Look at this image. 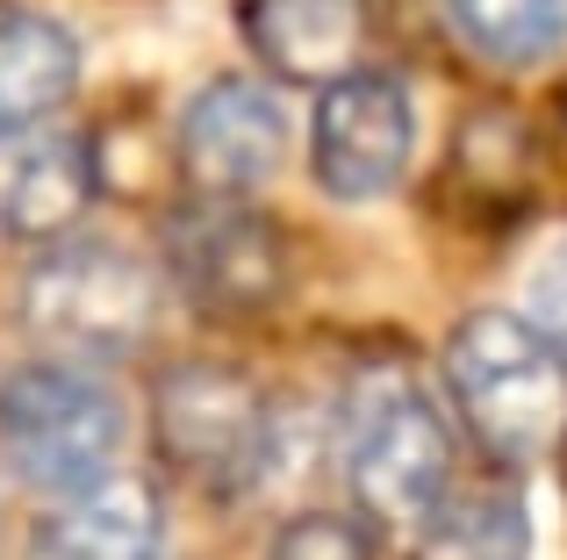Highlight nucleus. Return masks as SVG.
Masks as SVG:
<instances>
[{"mask_svg":"<svg viewBox=\"0 0 567 560\" xmlns=\"http://www.w3.org/2000/svg\"><path fill=\"white\" fill-rule=\"evenodd\" d=\"M445 388L496 460H539L567 446V360L511 309H482L453 331Z\"/></svg>","mask_w":567,"mask_h":560,"instance_id":"1","label":"nucleus"},{"mask_svg":"<svg viewBox=\"0 0 567 560\" xmlns=\"http://www.w3.org/2000/svg\"><path fill=\"white\" fill-rule=\"evenodd\" d=\"M346 481L360 510L381 525L439 518V496L453 481V432L416 374L402 366L360 374L346 403Z\"/></svg>","mask_w":567,"mask_h":560,"instance_id":"2","label":"nucleus"},{"mask_svg":"<svg viewBox=\"0 0 567 560\" xmlns=\"http://www.w3.org/2000/svg\"><path fill=\"white\" fill-rule=\"evenodd\" d=\"M0 446L43 496H86L123 460V403L86 366L43 360L0 381Z\"/></svg>","mask_w":567,"mask_h":560,"instance_id":"3","label":"nucleus"},{"mask_svg":"<svg viewBox=\"0 0 567 560\" xmlns=\"http://www.w3.org/2000/svg\"><path fill=\"white\" fill-rule=\"evenodd\" d=\"M22 323L51 352H65V366L123 360L158 323V280L144 273V259L115 252V245H58L22 280Z\"/></svg>","mask_w":567,"mask_h":560,"instance_id":"4","label":"nucleus"},{"mask_svg":"<svg viewBox=\"0 0 567 560\" xmlns=\"http://www.w3.org/2000/svg\"><path fill=\"white\" fill-rule=\"evenodd\" d=\"M158 446L187 481L216 496H237L274 460V417L259 388L230 366H181L158 388Z\"/></svg>","mask_w":567,"mask_h":560,"instance_id":"5","label":"nucleus"},{"mask_svg":"<svg viewBox=\"0 0 567 560\" xmlns=\"http://www.w3.org/2000/svg\"><path fill=\"white\" fill-rule=\"evenodd\" d=\"M416 152V108L402 80L352 65L346 80L323 86L317 129H309V166L331 201H374L410 173Z\"/></svg>","mask_w":567,"mask_h":560,"instance_id":"6","label":"nucleus"},{"mask_svg":"<svg viewBox=\"0 0 567 560\" xmlns=\"http://www.w3.org/2000/svg\"><path fill=\"white\" fill-rule=\"evenodd\" d=\"M288 158V115L259 80H208L181 115V166L202 187V201H245Z\"/></svg>","mask_w":567,"mask_h":560,"instance_id":"7","label":"nucleus"},{"mask_svg":"<svg viewBox=\"0 0 567 560\" xmlns=\"http://www.w3.org/2000/svg\"><path fill=\"white\" fill-rule=\"evenodd\" d=\"M173 280L216 317H245L280 294V238L245 201H194L173 216Z\"/></svg>","mask_w":567,"mask_h":560,"instance_id":"8","label":"nucleus"},{"mask_svg":"<svg viewBox=\"0 0 567 560\" xmlns=\"http://www.w3.org/2000/svg\"><path fill=\"white\" fill-rule=\"evenodd\" d=\"M94 152L86 137L65 129H29V137H0V238L51 245L94 201Z\"/></svg>","mask_w":567,"mask_h":560,"instance_id":"9","label":"nucleus"},{"mask_svg":"<svg viewBox=\"0 0 567 560\" xmlns=\"http://www.w3.org/2000/svg\"><path fill=\"white\" fill-rule=\"evenodd\" d=\"M237 22L266 72L295 86H331L352 72L367 14L360 0H237Z\"/></svg>","mask_w":567,"mask_h":560,"instance_id":"10","label":"nucleus"},{"mask_svg":"<svg viewBox=\"0 0 567 560\" xmlns=\"http://www.w3.org/2000/svg\"><path fill=\"white\" fill-rule=\"evenodd\" d=\"M158 496L130 475L65 496L29 539V560H158Z\"/></svg>","mask_w":567,"mask_h":560,"instance_id":"11","label":"nucleus"},{"mask_svg":"<svg viewBox=\"0 0 567 560\" xmlns=\"http://www.w3.org/2000/svg\"><path fill=\"white\" fill-rule=\"evenodd\" d=\"M80 86V43L37 8H0V137H29Z\"/></svg>","mask_w":567,"mask_h":560,"instance_id":"12","label":"nucleus"},{"mask_svg":"<svg viewBox=\"0 0 567 560\" xmlns=\"http://www.w3.org/2000/svg\"><path fill=\"white\" fill-rule=\"evenodd\" d=\"M482 65H546L567 43V0H439Z\"/></svg>","mask_w":567,"mask_h":560,"instance_id":"13","label":"nucleus"},{"mask_svg":"<svg viewBox=\"0 0 567 560\" xmlns=\"http://www.w3.org/2000/svg\"><path fill=\"white\" fill-rule=\"evenodd\" d=\"M532 553V518L511 489H482L467 504L439 510L416 560H525Z\"/></svg>","mask_w":567,"mask_h":560,"instance_id":"14","label":"nucleus"},{"mask_svg":"<svg viewBox=\"0 0 567 560\" xmlns=\"http://www.w3.org/2000/svg\"><path fill=\"white\" fill-rule=\"evenodd\" d=\"M274 560H367V539L352 518H331V510H309L288 532L274 539Z\"/></svg>","mask_w":567,"mask_h":560,"instance_id":"15","label":"nucleus"},{"mask_svg":"<svg viewBox=\"0 0 567 560\" xmlns=\"http://www.w3.org/2000/svg\"><path fill=\"white\" fill-rule=\"evenodd\" d=\"M525 323L567 360V238L539 259V267H532V317Z\"/></svg>","mask_w":567,"mask_h":560,"instance_id":"16","label":"nucleus"}]
</instances>
